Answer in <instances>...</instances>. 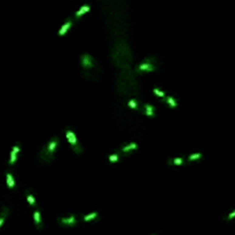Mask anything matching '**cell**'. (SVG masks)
<instances>
[{"label":"cell","mask_w":235,"mask_h":235,"mask_svg":"<svg viewBox=\"0 0 235 235\" xmlns=\"http://www.w3.org/2000/svg\"><path fill=\"white\" fill-rule=\"evenodd\" d=\"M136 149H138V145H136V142H131V143H127V145H123L119 148V152L125 154V155H130L131 152L136 150Z\"/></svg>","instance_id":"obj_8"},{"label":"cell","mask_w":235,"mask_h":235,"mask_svg":"<svg viewBox=\"0 0 235 235\" xmlns=\"http://www.w3.org/2000/svg\"><path fill=\"white\" fill-rule=\"evenodd\" d=\"M143 114L148 117H155V107L149 103L143 105Z\"/></svg>","instance_id":"obj_10"},{"label":"cell","mask_w":235,"mask_h":235,"mask_svg":"<svg viewBox=\"0 0 235 235\" xmlns=\"http://www.w3.org/2000/svg\"><path fill=\"white\" fill-rule=\"evenodd\" d=\"M116 86H117L118 94L120 95L129 96V95L139 94V83L134 70H131V69L123 70L117 77Z\"/></svg>","instance_id":"obj_2"},{"label":"cell","mask_w":235,"mask_h":235,"mask_svg":"<svg viewBox=\"0 0 235 235\" xmlns=\"http://www.w3.org/2000/svg\"><path fill=\"white\" fill-rule=\"evenodd\" d=\"M127 106L130 107L132 110H139V106H138V101H136V100H130L129 102H127Z\"/></svg>","instance_id":"obj_19"},{"label":"cell","mask_w":235,"mask_h":235,"mask_svg":"<svg viewBox=\"0 0 235 235\" xmlns=\"http://www.w3.org/2000/svg\"><path fill=\"white\" fill-rule=\"evenodd\" d=\"M234 217H235V210H234V211H233V212H232V213L230 214V216H228V217H227V219L230 220V219H233Z\"/></svg>","instance_id":"obj_24"},{"label":"cell","mask_w":235,"mask_h":235,"mask_svg":"<svg viewBox=\"0 0 235 235\" xmlns=\"http://www.w3.org/2000/svg\"><path fill=\"white\" fill-rule=\"evenodd\" d=\"M91 11V6H89V5H85V6H83L80 9H79L76 14H75V17H76V20H78L79 17L80 16H83L85 13H87V12H89Z\"/></svg>","instance_id":"obj_12"},{"label":"cell","mask_w":235,"mask_h":235,"mask_svg":"<svg viewBox=\"0 0 235 235\" xmlns=\"http://www.w3.org/2000/svg\"><path fill=\"white\" fill-rule=\"evenodd\" d=\"M157 69V60L155 56H149V58L145 59L142 62L134 69V72L136 75H141V73H148L153 72Z\"/></svg>","instance_id":"obj_5"},{"label":"cell","mask_w":235,"mask_h":235,"mask_svg":"<svg viewBox=\"0 0 235 235\" xmlns=\"http://www.w3.org/2000/svg\"><path fill=\"white\" fill-rule=\"evenodd\" d=\"M202 157V154L201 153H196V154H192V155H189L188 156V161L189 162H193L195 159H200Z\"/></svg>","instance_id":"obj_22"},{"label":"cell","mask_w":235,"mask_h":235,"mask_svg":"<svg viewBox=\"0 0 235 235\" xmlns=\"http://www.w3.org/2000/svg\"><path fill=\"white\" fill-rule=\"evenodd\" d=\"M165 102L170 106V108H173V109H174V108H177L178 107L177 100L174 99L173 96H166V98H165Z\"/></svg>","instance_id":"obj_13"},{"label":"cell","mask_w":235,"mask_h":235,"mask_svg":"<svg viewBox=\"0 0 235 235\" xmlns=\"http://www.w3.org/2000/svg\"><path fill=\"white\" fill-rule=\"evenodd\" d=\"M80 67L83 68V71H82L83 78L87 79V80H91V82L99 80L100 75L93 72V70L101 72V70H99L100 65L98 64L96 60L91 54L84 53V54L80 55Z\"/></svg>","instance_id":"obj_3"},{"label":"cell","mask_w":235,"mask_h":235,"mask_svg":"<svg viewBox=\"0 0 235 235\" xmlns=\"http://www.w3.org/2000/svg\"><path fill=\"white\" fill-rule=\"evenodd\" d=\"M33 219H35V223H36L37 227L38 228H42V220H40V212L39 210H36L35 213H33Z\"/></svg>","instance_id":"obj_17"},{"label":"cell","mask_w":235,"mask_h":235,"mask_svg":"<svg viewBox=\"0 0 235 235\" xmlns=\"http://www.w3.org/2000/svg\"><path fill=\"white\" fill-rule=\"evenodd\" d=\"M6 179H7V185H8V187L11 188V189H13V188L15 187V181H14V178H13L11 172L6 173Z\"/></svg>","instance_id":"obj_14"},{"label":"cell","mask_w":235,"mask_h":235,"mask_svg":"<svg viewBox=\"0 0 235 235\" xmlns=\"http://www.w3.org/2000/svg\"><path fill=\"white\" fill-rule=\"evenodd\" d=\"M127 37L129 36L114 37V42L110 46L111 60L115 67L122 69V71L131 69L132 67V52Z\"/></svg>","instance_id":"obj_1"},{"label":"cell","mask_w":235,"mask_h":235,"mask_svg":"<svg viewBox=\"0 0 235 235\" xmlns=\"http://www.w3.org/2000/svg\"><path fill=\"white\" fill-rule=\"evenodd\" d=\"M18 152H20V146H18V145H16V146L13 147L12 153H11V158H9V165H11V166H13V165L15 164L16 159H17Z\"/></svg>","instance_id":"obj_9"},{"label":"cell","mask_w":235,"mask_h":235,"mask_svg":"<svg viewBox=\"0 0 235 235\" xmlns=\"http://www.w3.org/2000/svg\"><path fill=\"white\" fill-rule=\"evenodd\" d=\"M98 217H99V213H98V212H93V213L85 216L83 219H84V221H89V220L95 219V218H98Z\"/></svg>","instance_id":"obj_21"},{"label":"cell","mask_w":235,"mask_h":235,"mask_svg":"<svg viewBox=\"0 0 235 235\" xmlns=\"http://www.w3.org/2000/svg\"><path fill=\"white\" fill-rule=\"evenodd\" d=\"M118 159H119V155H118V153H117V154H112V155L108 156V162L111 163V164L118 162Z\"/></svg>","instance_id":"obj_20"},{"label":"cell","mask_w":235,"mask_h":235,"mask_svg":"<svg viewBox=\"0 0 235 235\" xmlns=\"http://www.w3.org/2000/svg\"><path fill=\"white\" fill-rule=\"evenodd\" d=\"M8 211H9L8 208H4V209H2V212H1V214H0V226L4 224L6 217H7V214H8Z\"/></svg>","instance_id":"obj_18"},{"label":"cell","mask_w":235,"mask_h":235,"mask_svg":"<svg viewBox=\"0 0 235 235\" xmlns=\"http://www.w3.org/2000/svg\"><path fill=\"white\" fill-rule=\"evenodd\" d=\"M185 161L183 157H177V158H171L169 159V165H183Z\"/></svg>","instance_id":"obj_15"},{"label":"cell","mask_w":235,"mask_h":235,"mask_svg":"<svg viewBox=\"0 0 235 235\" xmlns=\"http://www.w3.org/2000/svg\"><path fill=\"white\" fill-rule=\"evenodd\" d=\"M25 195H26V200H28V202L30 203V205H31V206H36L37 205L36 200H35V197H33V195H32L31 192H30V190H26Z\"/></svg>","instance_id":"obj_16"},{"label":"cell","mask_w":235,"mask_h":235,"mask_svg":"<svg viewBox=\"0 0 235 235\" xmlns=\"http://www.w3.org/2000/svg\"><path fill=\"white\" fill-rule=\"evenodd\" d=\"M153 92H154V94H156L157 96H159V98H165V93H164L163 91H161V89H153Z\"/></svg>","instance_id":"obj_23"},{"label":"cell","mask_w":235,"mask_h":235,"mask_svg":"<svg viewBox=\"0 0 235 235\" xmlns=\"http://www.w3.org/2000/svg\"><path fill=\"white\" fill-rule=\"evenodd\" d=\"M65 134H67V139H68L69 143H70V146H71V149L73 150L75 154H77V155H80L82 153H83V148L80 146V143L78 142L77 140V138L75 136V133H73V131L70 129V127H67V130H65Z\"/></svg>","instance_id":"obj_6"},{"label":"cell","mask_w":235,"mask_h":235,"mask_svg":"<svg viewBox=\"0 0 235 235\" xmlns=\"http://www.w3.org/2000/svg\"><path fill=\"white\" fill-rule=\"evenodd\" d=\"M59 224L63 225V226H75L77 224V219L76 216H69L65 218H59Z\"/></svg>","instance_id":"obj_7"},{"label":"cell","mask_w":235,"mask_h":235,"mask_svg":"<svg viewBox=\"0 0 235 235\" xmlns=\"http://www.w3.org/2000/svg\"><path fill=\"white\" fill-rule=\"evenodd\" d=\"M59 143H60V139L59 136H53L51 141L48 142V145L45 147H42V149L39 150L37 158L38 161L42 164H51V163L55 159V152L58 149Z\"/></svg>","instance_id":"obj_4"},{"label":"cell","mask_w":235,"mask_h":235,"mask_svg":"<svg viewBox=\"0 0 235 235\" xmlns=\"http://www.w3.org/2000/svg\"><path fill=\"white\" fill-rule=\"evenodd\" d=\"M72 23H73L72 20H71V18H69L68 21L65 22V24H64V25H63L62 28L60 29V31H59V36H63V35H65V32L68 31L69 29L71 28Z\"/></svg>","instance_id":"obj_11"}]
</instances>
